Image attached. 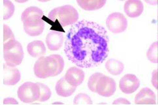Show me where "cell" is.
Instances as JSON below:
<instances>
[{
    "label": "cell",
    "mask_w": 158,
    "mask_h": 105,
    "mask_svg": "<svg viewBox=\"0 0 158 105\" xmlns=\"http://www.w3.org/2000/svg\"><path fill=\"white\" fill-rule=\"evenodd\" d=\"M109 38L104 28L82 20L68 30L64 50L71 62L78 67L89 68L105 61L109 53Z\"/></svg>",
    "instance_id": "6da1fadb"
},
{
    "label": "cell",
    "mask_w": 158,
    "mask_h": 105,
    "mask_svg": "<svg viewBox=\"0 0 158 105\" xmlns=\"http://www.w3.org/2000/svg\"><path fill=\"white\" fill-rule=\"evenodd\" d=\"M64 60L60 55H51L39 57L33 70L37 78L44 79L59 75L64 70Z\"/></svg>",
    "instance_id": "7a4b0ae2"
},
{
    "label": "cell",
    "mask_w": 158,
    "mask_h": 105,
    "mask_svg": "<svg viewBox=\"0 0 158 105\" xmlns=\"http://www.w3.org/2000/svg\"><path fill=\"white\" fill-rule=\"evenodd\" d=\"M78 13L71 5H66L52 9L48 18L54 24L65 27L75 24L78 20Z\"/></svg>",
    "instance_id": "3957f363"
},
{
    "label": "cell",
    "mask_w": 158,
    "mask_h": 105,
    "mask_svg": "<svg viewBox=\"0 0 158 105\" xmlns=\"http://www.w3.org/2000/svg\"><path fill=\"white\" fill-rule=\"evenodd\" d=\"M24 55L22 45L15 39L3 43V57L8 66L15 67L20 65L23 60Z\"/></svg>",
    "instance_id": "277c9868"
},
{
    "label": "cell",
    "mask_w": 158,
    "mask_h": 105,
    "mask_svg": "<svg viewBox=\"0 0 158 105\" xmlns=\"http://www.w3.org/2000/svg\"><path fill=\"white\" fill-rule=\"evenodd\" d=\"M18 97L25 103H31L38 101L41 95V90L38 83L31 81L22 84L17 91Z\"/></svg>",
    "instance_id": "5b68a950"
},
{
    "label": "cell",
    "mask_w": 158,
    "mask_h": 105,
    "mask_svg": "<svg viewBox=\"0 0 158 105\" xmlns=\"http://www.w3.org/2000/svg\"><path fill=\"white\" fill-rule=\"evenodd\" d=\"M43 11L37 7L31 6L27 8L22 14L21 20L24 26L27 27H35L44 24L43 17Z\"/></svg>",
    "instance_id": "8992f818"
},
{
    "label": "cell",
    "mask_w": 158,
    "mask_h": 105,
    "mask_svg": "<svg viewBox=\"0 0 158 105\" xmlns=\"http://www.w3.org/2000/svg\"><path fill=\"white\" fill-rule=\"evenodd\" d=\"M106 25L111 32L120 34L125 31L127 28V20L123 14L113 13L110 14L106 20Z\"/></svg>",
    "instance_id": "52a82bcc"
},
{
    "label": "cell",
    "mask_w": 158,
    "mask_h": 105,
    "mask_svg": "<svg viewBox=\"0 0 158 105\" xmlns=\"http://www.w3.org/2000/svg\"><path fill=\"white\" fill-rule=\"evenodd\" d=\"M116 90V82L109 76H102L97 84V93L100 96L109 97L113 95Z\"/></svg>",
    "instance_id": "ba28073f"
},
{
    "label": "cell",
    "mask_w": 158,
    "mask_h": 105,
    "mask_svg": "<svg viewBox=\"0 0 158 105\" xmlns=\"http://www.w3.org/2000/svg\"><path fill=\"white\" fill-rule=\"evenodd\" d=\"M120 90L126 94H131L136 91L140 87V81L133 74H126L120 81Z\"/></svg>",
    "instance_id": "9c48e42d"
},
{
    "label": "cell",
    "mask_w": 158,
    "mask_h": 105,
    "mask_svg": "<svg viewBox=\"0 0 158 105\" xmlns=\"http://www.w3.org/2000/svg\"><path fill=\"white\" fill-rule=\"evenodd\" d=\"M144 11V5L140 0H127L124 4V11L130 18L140 16Z\"/></svg>",
    "instance_id": "30bf717a"
},
{
    "label": "cell",
    "mask_w": 158,
    "mask_h": 105,
    "mask_svg": "<svg viewBox=\"0 0 158 105\" xmlns=\"http://www.w3.org/2000/svg\"><path fill=\"white\" fill-rule=\"evenodd\" d=\"M65 78L69 84L73 86L77 87L82 84L84 78H85V75L82 69L73 66L67 70L65 75Z\"/></svg>",
    "instance_id": "8fae6325"
},
{
    "label": "cell",
    "mask_w": 158,
    "mask_h": 105,
    "mask_svg": "<svg viewBox=\"0 0 158 105\" xmlns=\"http://www.w3.org/2000/svg\"><path fill=\"white\" fill-rule=\"evenodd\" d=\"M64 42V35L58 31L50 32L46 37V43L50 51L59 50L63 45Z\"/></svg>",
    "instance_id": "7c38bea8"
},
{
    "label": "cell",
    "mask_w": 158,
    "mask_h": 105,
    "mask_svg": "<svg viewBox=\"0 0 158 105\" xmlns=\"http://www.w3.org/2000/svg\"><path fill=\"white\" fill-rule=\"evenodd\" d=\"M135 103L137 104H155L156 96L154 91L149 88H143L135 96Z\"/></svg>",
    "instance_id": "4fadbf2b"
},
{
    "label": "cell",
    "mask_w": 158,
    "mask_h": 105,
    "mask_svg": "<svg viewBox=\"0 0 158 105\" xmlns=\"http://www.w3.org/2000/svg\"><path fill=\"white\" fill-rule=\"evenodd\" d=\"M3 84L6 85H15L20 80V73L18 68L7 67L3 65Z\"/></svg>",
    "instance_id": "5bb4252c"
},
{
    "label": "cell",
    "mask_w": 158,
    "mask_h": 105,
    "mask_svg": "<svg viewBox=\"0 0 158 105\" xmlns=\"http://www.w3.org/2000/svg\"><path fill=\"white\" fill-rule=\"evenodd\" d=\"M77 87L69 84L65 80V76L61 78L57 82L56 85V91L59 96L68 97L75 92Z\"/></svg>",
    "instance_id": "9a60e30c"
},
{
    "label": "cell",
    "mask_w": 158,
    "mask_h": 105,
    "mask_svg": "<svg viewBox=\"0 0 158 105\" xmlns=\"http://www.w3.org/2000/svg\"><path fill=\"white\" fill-rule=\"evenodd\" d=\"M28 53L32 57H39L46 54V47L42 41L35 40L28 44L27 47Z\"/></svg>",
    "instance_id": "2e32d148"
},
{
    "label": "cell",
    "mask_w": 158,
    "mask_h": 105,
    "mask_svg": "<svg viewBox=\"0 0 158 105\" xmlns=\"http://www.w3.org/2000/svg\"><path fill=\"white\" fill-rule=\"evenodd\" d=\"M78 5L85 11L100 9L105 5L106 0H77Z\"/></svg>",
    "instance_id": "e0dca14e"
},
{
    "label": "cell",
    "mask_w": 158,
    "mask_h": 105,
    "mask_svg": "<svg viewBox=\"0 0 158 105\" xmlns=\"http://www.w3.org/2000/svg\"><path fill=\"white\" fill-rule=\"evenodd\" d=\"M105 67L106 70L110 74L117 76L122 73L124 69V65L119 60H117L114 59H110L106 61L105 64Z\"/></svg>",
    "instance_id": "ac0fdd59"
},
{
    "label": "cell",
    "mask_w": 158,
    "mask_h": 105,
    "mask_svg": "<svg viewBox=\"0 0 158 105\" xmlns=\"http://www.w3.org/2000/svg\"><path fill=\"white\" fill-rule=\"evenodd\" d=\"M147 58L150 62L158 64V42L152 43L147 52Z\"/></svg>",
    "instance_id": "d6986e66"
},
{
    "label": "cell",
    "mask_w": 158,
    "mask_h": 105,
    "mask_svg": "<svg viewBox=\"0 0 158 105\" xmlns=\"http://www.w3.org/2000/svg\"><path fill=\"white\" fill-rule=\"evenodd\" d=\"M15 9V5L10 0H3V19L7 20L12 17Z\"/></svg>",
    "instance_id": "ffe728a7"
},
{
    "label": "cell",
    "mask_w": 158,
    "mask_h": 105,
    "mask_svg": "<svg viewBox=\"0 0 158 105\" xmlns=\"http://www.w3.org/2000/svg\"><path fill=\"white\" fill-rule=\"evenodd\" d=\"M103 76V74L97 72L89 77L88 82V86L89 90L94 93H97V84L101 76Z\"/></svg>",
    "instance_id": "44dd1931"
},
{
    "label": "cell",
    "mask_w": 158,
    "mask_h": 105,
    "mask_svg": "<svg viewBox=\"0 0 158 105\" xmlns=\"http://www.w3.org/2000/svg\"><path fill=\"white\" fill-rule=\"evenodd\" d=\"M45 24H43L35 27H27L24 26V30L27 35L30 36H38L41 35L44 31Z\"/></svg>",
    "instance_id": "7402d4cb"
},
{
    "label": "cell",
    "mask_w": 158,
    "mask_h": 105,
    "mask_svg": "<svg viewBox=\"0 0 158 105\" xmlns=\"http://www.w3.org/2000/svg\"><path fill=\"white\" fill-rule=\"evenodd\" d=\"M38 84L39 87H40L41 90V95L38 101L40 102H44L48 101L51 97V91H50V88L46 85L41 84V83H38Z\"/></svg>",
    "instance_id": "603a6c76"
},
{
    "label": "cell",
    "mask_w": 158,
    "mask_h": 105,
    "mask_svg": "<svg viewBox=\"0 0 158 105\" xmlns=\"http://www.w3.org/2000/svg\"><path fill=\"white\" fill-rule=\"evenodd\" d=\"M74 104H92L93 102L88 95L84 93H79L74 98Z\"/></svg>",
    "instance_id": "cb8c5ba5"
},
{
    "label": "cell",
    "mask_w": 158,
    "mask_h": 105,
    "mask_svg": "<svg viewBox=\"0 0 158 105\" xmlns=\"http://www.w3.org/2000/svg\"><path fill=\"white\" fill-rule=\"evenodd\" d=\"M15 35L10 28L6 25H3V43H7L10 40H15Z\"/></svg>",
    "instance_id": "d4e9b609"
},
{
    "label": "cell",
    "mask_w": 158,
    "mask_h": 105,
    "mask_svg": "<svg viewBox=\"0 0 158 105\" xmlns=\"http://www.w3.org/2000/svg\"><path fill=\"white\" fill-rule=\"evenodd\" d=\"M152 84L155 89L158 91V69H156L152 72Z\"/></svg>",
    "instance_id": "484cf974"
},
{
    "label": "cell",
    "mask_w": 158,
    "mask_h": 105,
    "mask_svg": "<svg viewBox=\"0 0 158 105\" xmlns=\"http://www.w3.org/2000/svg\"><path fill=\"white\" fill-rule=\"evenodd\" d=\"M4 104H18L19 102L14 98H5L3 100Z\"/></svg>",
    "instance_id": "4316f807"
},
{
    "label": "cell",
    "mask_w": 158,
    "mask_h": 105,
    "mask_svg": "<svg viewBox=\"0 0 158 105\" xmlns=\"http://www.w3.org/2000/svg\"><path fill=\"white\" fill-rule=\"evenodd\" d=\"M114 104H130V102L127 101L126 98H119L116 99L113 103Z\"/></svg>",
    "instance_id": "83f0119b"
},
{
    "label": "cell",
    "mask_w": 158,
    "mask_h": 105,
    "mask_svg": "<svg viewBox=\"0 0 158 105\" xmlns=\"http://www.w3.org/2000/svg\"><path fill=\"white\" fill-rule=\"evenodd\" d=\"M144 2L151 5H156L158 3V0H144Z\"/></svg>",
    "instance_id": "f1b7e54d"
},
{
    "label": "cell",
    "mask_w": 158,
    "mask_h": 105,
    "mask_svg": "<svg viewBox=\"0 0 158 105\" xmlns=\"http://www.w3.org/2000/svg\"><path fill=\"white\" fill-rule=\"evenodd\" d=\"M15 1L16 2H18V3H25V2H27L29 1V0H15Z\"/></svg>",
    "instance_id": "f546056e"
},
{
    "label": "cell",
    "mask_w": 158,
    "mask_h": 105,
    "mask_svg": "<svg viewBox=\"0 0 158 105\" xmlns=\"http://www.w3.org/2000/svg\"><path fill=\"white\" fill-rule=\"evenodd\" d=\"M39 2H47L50 1V0H38Z\"/></svg>",
    "instance_id": "4dcf8cb0"
},
{
    "label": "cell",
    "mask_w": 158,
    "mask_h": 105,
    "mask_svg": "<svg viewBox=\"0 0 158 105\" xmlns=\"http://www.w3.org/2000/svg\"><path fill=\"white\" fill-rule=\"evenodd\" d=\"M53 104H63V103H60V102H56V103H54Z\"/></svg>",
    "instance_id": "1f68e13d"
},
{
    "label": "cell",
    "mask_w": 158,
    "mask_h": 105,
    "mask_svg": "<svg viewBox=\"0 0 158 105\" xmlns=\"http://www.w3.org/2000/svg\"><path fill=\"white\" fill-rule=\"evenodd\" d=\"M119 1H123V0H119Z\"/></svg>",
    "instance_id": "d6a6232c"
}]
</instances>
